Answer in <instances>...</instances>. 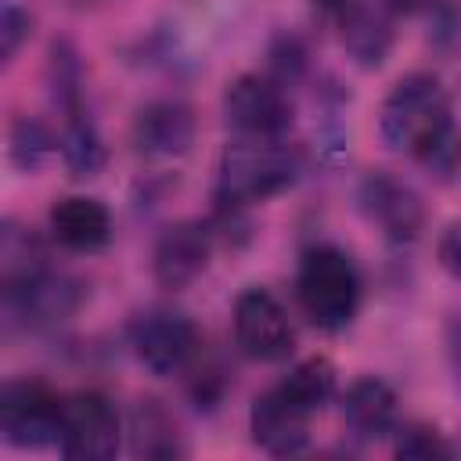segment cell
I'll return each mask as SVG.
<instances>
[{"instance_id": "11", "label": "cell", "mask_w": 461, "mask_h": 461, "mask_svg": "<svg viewBox=\"0 0 461 461\" xmlns=\"http://www.w3.org/2000/svg\"><path fill=\"white\" fill-rule=\"evenodd\" d=\"M209 252H212V238H209L205 223L184 220V223L166 227V234L155 245V259H151L155 281L162 288H169V292L187 288L205 270Z\"/></svg>"}, {"instance_id": "18", "label": "cell", "mask_w": 461, "mask_h": 461, "mask_svg": "<svg viewBox=\"0 0 461 461\" xmlns=\"http://www.w3.org/2000/svg\"><path fill=\"white\" fill-rule=\"evenodd\" d=\"M414 158H418L429 173L450 176V173L457 169V162H461V126H457V119H450L447 126H439V130L414 151Z\"/></svg>"}, {"instance_id": "13", "label": "cell", "mask_w": 461, "mask_h": 461, "mask_svg": "<svg viewBox=\"0 0 461 461\" xmlns=\"http://www.w3.org/2000/svg\"><path fill=\"white\" fill-rule=\"evenodd\" d=\"M321 11L335 22L339 40L360 65H378L389 50V25L367 0H317Z\"/></svg>"}, {"instance_id": "3", "label": "cell", "mask_w": 461, "mask_h": 461, "mask_svg": "<svg viewBox=\"0 0 461 461\" xmlns=\"http://www.w3.org/2000/svg\"><path fill=\"white\" fill-rule=\"evenodd\" d=\"M454 115H450V104L439 90V79L425 76V72H414V76H403L389 90V97L382 101L378 130H382V140L393 151L414 155Z\"/></svg>"}, {"instance_id": "22", "label": "cell", "mask_w": 461, "mask_h": 461, "mask_svg": "<svg viewBox=\"0 0 461 461\" xmlns=\"http://www.w3.org/2000/svg\"><path fill=\"white\" fill-rule=\"evenodd\" d=\"M436 259H439V267H443L454 281H461V223H450V227L439 234V241H436Z\"/></svg>"}, {"instance_id": "5", "label": "cell", "mask_w": 461, "mask_h": 461, "mask_svg": "<svg viewBox=\"0 0 461 461\" xmlns=\"http://www.w3.org/2000/svg\"><path fill=\"white\" fill-rule=\"evenodd\" d=\"M119 411L104 393L65 396L61 407V439L58 450L76 461H108L119 450Z\"/></svg>"}, {"instance_id": "2", "label": "cell", "mask_w": 461, "mask_h": 461, "mask_svg": "<svg viewBox=\"0 0 461 461\" xmlns=\"http://www.w3.org/2000/svg\"><path fill=\"white\" fill-rule=\"evenodd\" d=\"M295 299L317 328H346L360 306V274L353 259L335 245L310 249L295 274Z\"/></svg>"}, {"instance_id": "21", "label": "cell", "mask_w": 461, "mask_h": 461, "mask_svg": "<svg viewBox=\"0 0 461 461\" xmlns=\"http://www.w3.org/2000/svg\"><path fill=\"white\" fill-rule=\"evenodd\" d=\"M25 36H29V14L14 0H4V11H0V58L11 61Z\"/></svg>"}, {"instance_id": "9", "label": "cell", "mask_w": 461, "mask_h": 461, "mask_svg": "<svg viewBox=\"0 0 461 461\" xmlns=\"http://www.w3.org/2000/svg\"><path fill=\"white\" fill-rule=\"evenodd\" d=\"M223 115L238 137H285L292 126V101L277 79L238 76L223 94Z\"/></svg>"}, {"instance_id": "15", "label": "cell", "mask_w": 461, "mask_h": 461, "mask_svg": "<svg viewBox=\"0 0 461 461\" xmlns=\"http://www.w3.org/2000/svg\"><path fill=\"white\" fill-rule=\"evenodd\" d=\"M50 234L58 245H65L72 252H94L112 238V216L97 198L72 194V198L54 202Z\"/></svg>"}, {"instance_id": "4", "label": "cell", "mask_w": 461, "mask_h": 461, "mask_svg": "<svg viewBox=\"0 0 461 461\" xmlns=\"http://www.w3.org/2000/svg\"><path fill=\"white\" fill-rule=\"evenodd\" d=\"M61 407L65 400L43 382H7L0 393V432L18 450L58 447L61 439Z\"/></svg>"}, {"instance_id": "8", "label": "cell", "mask_w": 461, "mask_h": 461, "mask_svg": "<svg viewBox=\"0 0 461 461\" xmlns=\"http://www.w3.org/2000/svg\"><path fill=\"white\" fill-rule=\"evenodd\" d=\"M317 411L288 389V382H277L263 396H256L249 411L252 443L274 457H292L310 443V418Z\"/></svg>"}, {"instance_id": "7", "label": "cell", "mask_w": 461, "mask_h": 461, "mask_svg": "<svg viewBox=\"0 0 461 461\" xmlns=\"http://www.w3.org/2000/svg\"><path fill=\"white\" fill-rule=\"evenodd\" d=\"M130 349L151 375L166 378L184 371L198 353V328L184 313L151 310L130 324Z\"/></svg>"}, {"instance_id": "16", "label": "cell", "mask_w": 461, "mask_h": 461, "mask_svg": "<svg viewBox=\"0 0 461 461\" xmlns=\"http://www.w3.org/2000/svg\"><path fill=\"white\" fill-rule=\"evenodd\" d=\"M61 155L72 176H97L104 166V144L101 133L86 112V104L65 108V137H61Z\"/></svg>"}, {"instance_id": "14", "label": "cell", "mask_w": 461, "mask_h": 461, "mask_svg": "<svg viewBox=\"0 0 461 461\" xmlns=\"http://www.w3.org/2000/svg\"><path fill=\"white\" fill-rule=\"evenodd\" d=\"M342 425L353 439L375 443L396 429V393L382 378H360L342 396Z\"/></svg>"}, {"instance_id": "10", "label": "cell", "mask_w": 461, "mask_h": 461, "mask_svg": "<svg viewBox=\"0 0 461 461\" xmlns=\"http://www.w3.org/2000/svg\"><path fill=\"white\" fill-rule=\"evenodd\" d=\"M360 209L371 223L382 227V234L389 241H414L421 223H425V209L421 198L396 176L389 173H367L360 184Z\"/></svg>"}, {"instance_id": "23", "label": "cell", "mask_w": 461, "mask_h": 461, "mask_svg": "<svg viewBox=\"0 0 461 461\" xmlns=\"http://www.w3.org/2000/svg\"><path fill=\"white\" fill-rule=\"evenodd\" d=\"M447 353H450L454 378H457V385H461V317H454L450 328H447Z\"/></svg>"}, {"instance_id": "24", "label": "cell", "mask_w": 461, "mask_h": 461, "mask_svg": "<svg viewBox=\"0 0 461 461\" xmlns=\"http://www.w3.org/2000/svg\"><path fill=\"white\" fill-rule=\"evenodd\" d=\"M393 11H400V14H418V11H425V7H432L436 0H385Z\"/></svg>"}, {"instance_id": "6", "label": "cell", "mask_w": 461, "mask_h": 461, "mask_svg": "<svg viewBox=\"0 0 461 461\" xmlns=\"http://www.w3.org/2000/svg\"><path fill=\"white\" fill-rule=\"evenodd\" d=\"M234 342L252 360H285L295 342L288 310L267 288H245L234 299Z\"/></svg>"}, {"instance_id": "17", "label": "cell", "mask_w": 461, "mask_h": 461, "mask_svg": "<svg viewBox=\"0 0 461 461\" xmlns=\"http://www.w3.org/2000/svg\"><path fill=\"white\" fill-rule=\"evenodd\" d=\"M130 436H133V454L137 457H151V461H166V457H180V436L173 418L158 407V400H140L130 421Z\"/></svg>"}, {"instance_id": "1", "label": "cell", "mask_w": 461, "mask_h": 461, "mask_svg": "<svg viewBox=\"0 0 461 461\" xmlns=\"http://www.w3.org/2000/svg\"><path fill=\"white\" fill-rule=\"evenodd\" d=\"M295 180V155L281 137H234L220 155L216 202L220 209H245L274 198Z\"/></svg>"}, {"instance_id": "19", "label": "cell", "mask_w": 461, "mask_h": 461, "mask_svg": "<svg viewBox=\"0 0 461 461\" xmlns=\"http://www.w3.org/2000/svg\"><path fill=\"white\" fill-rule=\"evenodd\" d=\"M50 148H54V137H50V130L43 122H36V119H18L14 122V130H11V155H14L18 166L36 169L50 155Z\"/></svg>"}, {"instance_id": "20", "label": "cell", "mask_w": 461, "mask_h": 461, "mask_svg": "<svg viewBox=\"0 0 461 461\" xmlns=\"http://www.w3.org/2000/svg\"><path fill=\"white\" fill-rule=\"evenodd\" d=\"M450 443L429 429V425H411L396 439V457H414V461H432V457H450Z\"/></svg>"}, {"instance_id": "12", "label": "cell", "mask_w": 461, "mask_h": 461, "mask_svg": "<svg viewBox=\"0 0 461 461\" xmlns=\"http://www.w3.org/2000/svg\"><path fill=\"white\" fill-rule=\"evenodd\" d=\"M194 140V112L184 101H151L133 119V148L144 158H180Z\"/></svg>"}]
</instances>
